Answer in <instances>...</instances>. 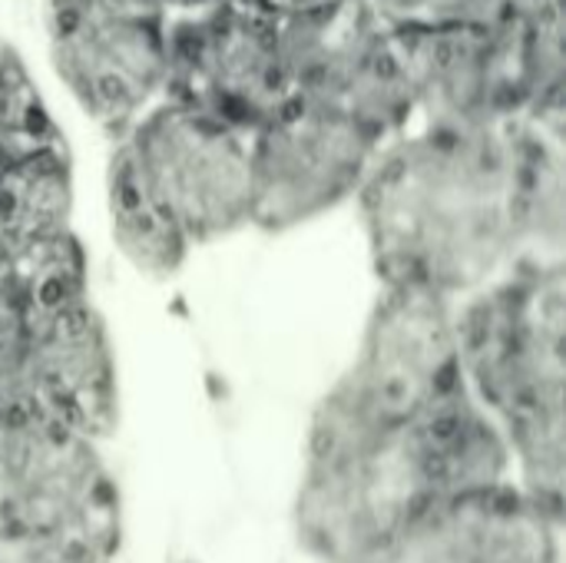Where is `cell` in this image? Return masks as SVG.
Listing matches in <instances>:
<instances>
[{"label": "cell", "instance_id": "cell-7", "mask_svg": "<svg viewBox=\"0 0 566 563\" xmlns=\"http://www.w3.org/2000/svg\"><path fill=\"white\" fill-rule=\"evenodd\" d=\"M153 206L196 246L252 222V156L212 116L153 126L123 149Z\"/></svg>", "mask_w": 566, "mask_h": 563}, {"label": "cell", "instance_id": "cell-11", "mask_svg": "<svg viewBox=\"0 0 566 563\" xmlns=\"http://www.w3.org/2000/svg\"><path fill=\"white\" fill-rule=\"evenodd\" d=\"M76 27H80V10H76V7H63V10H56V30H60L63 37L76 33Z\"/></svg>", "mask_w": 566, "mask_h": 563}, {"label": "cell", "instance_id": "cell-12", "mask_svg": "<svg viewBox=\"0 0 566 563\" xmlns=\"http://www.w3.org/2000/svg\"><path fill=\"white\" fill-rule=\"evenodd\" d=\"M0 563H7V561H3V557H0Z\"/></svg>", "mask_w": 566, "mask_h": 563}, {"label": "cell", "instance_id": "cell-1", "mask_svg": "<svg viewBox=\"0 0 566 563\" xmlns=\"http://www.w3.org/2000/svg\"><path fill=\"white\" fill-rule=\"evenodd\" d=\"M511 478L507 445L468 388L411 421H368L322 402L295 534L322 563H378L444 501Z\"/></svg>", "mask_w": 566, "mask_h": 563}, {"label": "cell", "instance_id": "cell-9", "mask_svg": "<svg viewBox=\"0 0 566 563\" xmlns=\"http://www.w3.org/2000/svg\"><path fill=\"white\" fill-rule=\"evenodd\" d=\"M298 119L279 123V133L252 156V222L272 232L335 206L358 183L371 146L355 123L298 129Z\"/></svg>", "mask_w": 566, "mask_h": 563}, {"label": "cell", "instance_id": "cell-6", "mask_svg": "<svg viewBox=\"0 0 566 563\" xmlns=\"http://www.w3.org/2000/svg\"><path fill=\"white\" fill-rule=\"evenodd\" d=\"M13 302V299H10ZM7 415L40 418L103 441L119 421L116 355L90 295L20 305Z\"/></svg>", "mask_w": 566, "mask_h": 563}, {"label": "cell", "instance_id": "cell-2", "mask_svg": "<svg viewBox=\"0 0 566 563\" xmlns=\"http://www.w3.org/2000/svg\"><path fill=\"white\" fill-rule=\"evenodd\" d=\"M365 226L381 285L461 302L524 259L560 262L564 209L537 156L507 169L438 133L428 156H391L371 176Z\"/></svg>", "mask_w": 566, "mask_h": 563}, {"label": "cell", "instance_id": "cell-13", "mask_svg": "<svg viewBox=\"0 0 566 563\" xmlns=\"http://www.w3.org/2000/svg\"><path fill=\"white\" fill-rule=\"evenodd\" d=\"M186 563H192V561H186Z\"/></svg>", "mask_w": 566, "mask_h": 563}, {"label": "cell", "instance_id": "cell-10", "mask_svg": "<svg viewBox=\"0 0 566 563\" xmlns=\"http://www.w3.org/2000/svg\"><path fill=\"white\" fill-rule=\"evenodd\" d=\"M109 222H113V239L119 252L129 259L136 272L153 275V279H169L182 269L189 256V242L143 192L126 153L113 159Z\"/></svg>", "mask_w": 566, "mask_h": 563}, {"label": "cell", "instance_id": "cell-8", "mask_svg": "<svg viewBox=\"0 0 566 563\" xmlns=\"http://www.w3.org/2000/svg\"><path fill=\"white\" fill-rule=\"evenodd\" d=\"M564 518L514 481L434 508L378 563H560Z\"/></svg>", "mask_w": 566, "mask_h": 563}, {"label": "cell", "instance_id": "cell-3", "mask_svg": "<svg viewBox=\"0 0 566 563\" xmlns=\"http://www.w3.org/2000/svg\"><path fill=\"white\" fill-rule=\"evenodd\" d=\"M468 395L501 431L517 488L564 518V259H524L454 305Z\"/></svg>", "mask_w": 566, "mask_h": 563}, {"label": "cell", "instance_id": "cell-5", "mask_svg": "<svg viewBox=\"0 0 566 563\" xmlns=\"http://www.w3.org/2000/svg\"><path fill=\"white\" fill-rule=\"evenodd\" d=\"M454 305L381 285L348 372L322 402L368 421H411L464 392Z\"/></svg>", "mask_w": 566, "mask_h": 563}, {"label": "cell", "instance_id": "cell-4", "mask_svg": "<svg viewBox=\"0 0 566 563\" xmlns=\"http://www.w3.org/2000/svg\"><path fill=\"white\" fill-rule=\"evenodd\" d=\"M123 508L96 441L23 415H0V557L113 563Z\"/></svg>", "mask_w": 566, "mask_h": 563}]
</instances>
